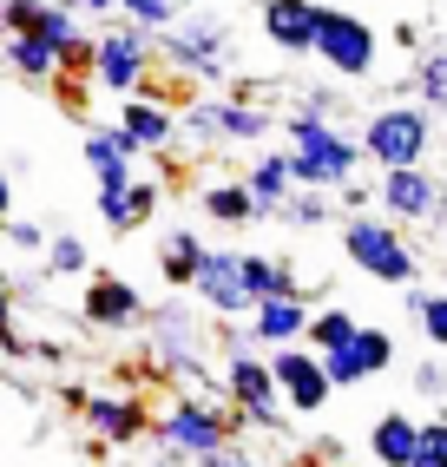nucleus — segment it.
Returning <instances> with one entry per match:
<instances>
[{
    "label": "nucleus",
    "mask_w": 447,
    "mask_h": 467,
    "mask_svg": "<svg viewBox=\"0 0 447 467\" xmlns=\"http://www.w3.org/2000/svg\"><path fill=\"white\" fill-rule=\"evenodd\" d=\"M283 139H290V159H296V184H309V192H348V184H356L362 139H348L342 126L283 112Z\"/></svg>",
    "instance_id": "obj_1"
},
{
    "label": "nucleus",
    "mask_w": 447,
    "mask_h": 467,
    "mask_svg": "<svg viewBox=\"0 0 447 467\" xmlns=\"http://www.w3.org/2000/svg\"><path fill=\"white\" fill-rule=\"evenodd\" d=\"M178 132L211 151V145H257L276 132V112L264 99H244V92H198L184 112H178Z\"/></svg>",
    "instance_id": "obj_2"
},
{
    "label": "nucleus",
    "mask_w": 447,
    "mask_h": 467,
    "mask_svg": "<svg viewBox=\"0 0 447 467\" xmlns=\"http://www.w3.org/2000/svg\"><path fill=\"white\" fill-rule=\"evenodd\" d=\"M237 409H224L211 395H178L165 415H158V441L172 461H211L224 448H237Z\"/></svg>",
    "instance_id": "obj_3"
},
{
    "label": "nucleus",
    "mask_w": 447,
    "mask_h": 467,
    "mask_svg": "<svg viewBox=\"0 0 447 467\" xmlns=\"http://www.w3.org/2000/svg\"><path fill=\"white\" fill-rule=\"evenodd\" d=\"M342 251H348V264H356L362 276H375V284L414 290V276H421V257H414V244H408L381 211L342 217Z\"/></svg>",
    "instance_id": "obj_4"
},
{
    "label": "nucleus",
    "mask_w": 447,
    "mask_h": 467,
    "mask_svg": "<svg viewBox=\"0 0 447 467\" xmlns=\"http://www.w3.org/2000/svg\"><path fill=\"white\" fill-rule=\"evenodd\" d=\"M434 145V119L421 106H381L362 126V159L375 171H421Z\"/></svg>",
    "instance_id": "obj_5"
},
{
    "label": "nucleus",
    "mask_w": 447,
    "mask_h": 467,
    "mask_svg": "<svg viewBox=\"0 0 447 467\" xmlns=\"http://www.w3.org/2000/svg\"><path fill=\"white\" fill-rule=\"evenodd\" d=\"M158 59H165L172 73H184V79H224L231 59H237V47H231V26L224 20L184 14L172 34H158Z\"/></svg>",
    "instance_id": "obj_6"
},
{
    "label": "nucleus",
    "mask_w": 447,
    "mask_h": 467,
    "mask_svg": "<svg viewBox=\"0 0 447 467\" xmlns=\"http://www.w3.org/2000/svg\"><path fill=\"white\" fill-rule=\"evenodd\" d=\"M151 59H158L151 34H139V26H112V34L92 40V86L119 92V106H125V99H139V92H151Z\"/></svg>",
    "instance_id": "obj_7"
},
{
    "label": "nucleus",
    "mask_w": 447,
    "mask_h": 467,
    "mask_svg": "<svg viewBox=\"0 0 447 467\" xmlns=\"http://www.w3.org/2000/svg\"><path fill=\"white\" fill-rule=\"evenodd\" d=\"M316 59H323L336 79H369L375 59H381V40H375L369 20L342 14V7H323V26H316Z\"/></svg>",
    "instance_id": "obj_8"
},
{
    "label": "nucleus",
    "mask_w": 447,
    "mask_h": 467,
    "mask_svg": "<svg viewBox=\"0 0 447 467\" xmlns=\"http://www.w3.org/2000/svg\"><path fill=\"white\" fill-rule=\"evenodd\" d=\"M224 395H231V409L244 421H257V428L283 421V395H276V376H270V356H257V349L224 356Z\"/></svg>",
    "instance_id": "obj_9"
},
{
    "label": "nucleus",
    "mask_w": 447,
    "mask_h": 467,
    "mask_svg": "<svg viewBox=\"0 0 447 467\" xmlns=\"http://www.w3.org/2000/svg\"><path fill=\"white\" fill-rule=\"evenodd\" d=\"M375 204L389 224H447V184L421 165V171H381Z\"/></svg>",
    "instance_id": "obj_10"
},
{
    "label": "nucleus",
    "mask_w": 447,
    "mask_h": 467,
    "mask_svg": "<svg viewBox=\"0 0 447 467\" xmlns=\"http://www.w3.org/2000/svg\"><path fill=\"white\" fill-rule=\"evenodd\" d=\"M151 356L158 368H172V376H204V329H198V309L191 303H158L151 317Z\"/></svg>",
    "instance_id": "obj_11"
},
{
    "label": "nucleus",
    "mask_w": 447,
    "mask_h": 467,
    "mask_svg": "<svg viewBox=\"0 0 447 467\" xmlns=\"http://www.w3.org/2000/svg\"><path fill=\"white\" fill-rule=\"evenodd\" d=\"M270 376H276V395H283V409L290 415H323L329 409V368L323 356L309 349V342H296V349H276L270 356Z\"/></svg>",
    "instance_id": "obj_12"
},
{
    "label": "nucleus",
    "mask_w": 447,
    "mask_h": 467,
    "mask_svg": "<svg viewBox=\"0 0 447 467\" xmlns=\"http://www.w3.org/2000/svg\"><path fill=\"white\" fill-rule=\"evenodd\" d=\"M191 296H198V309H211L217 323H250L257 317V303H250L244 290V251H211L198 284H191Z\"/></svg>",
    "instance_id": "obj_13"
},
{
    "label": "nucleus",
    "mask_w": 447,
    "mask_h": 467,
    "mask_svg": "<svg viewBox=\"0 0 447 467\" xmlns=\"http://www.w3.org/2000/svg\"><path fill=\"white\" fill-rule=\"evenodd\" d=\"M79 415H86V434H92L99 448H132L139 434L151 428V415H145L139 395H86Z\"/></svg>",
    "instance_id": "obj_14"
},
{
    "label": "nucleus",
    "mask_w": 447,
    "mask_h": 467,
    "mask_svg": "<svg viewBox=\"0 0 447 467\" xmlns=\"http://www.w3.org/2000/svg\"><path fill=\"white\" fill-rule=\"evenodd\" d=\"M79 317H86L92 329H106V336H125V329H139L151 309H145V296L125 284V276H92V284H86V303H79Z\"/></svg>",
    "instance_id": "obj_15"
},
{
    "label": "nucleus",
    "mask_w": 447,
    "mask_h": 467,
    "mask_svg": "<svg viewBox=\"0 0 447 467\" xmlns=\"http://www.w3.org/2000/svg\"><path fill=\"white\" fill-rule=\"evenodd\" d=\"M389 362H395V336H389V329H369V323H362V336H356V342H342V349H329V356H323L329 389H362V382H369V376H381Z\"/></svg>",
    "instance_id": "obj_16"
},
{
    "label": "nucleus",
    "mask_w": 447,
    "mask_h": 467,
    "mask_svg": "<svg viewBox=\"0 0 447 467\" xmlns=\"http://www.w3.org/2000/svg\"><path fill=\"white\" fill-rule=\"evenodd\" d=\"M244 192L257 198V224L264 217H283V204L296 198V159L290 151H257L250 171H244Z\"/></svg>",
    "instance_id": "obj_17"
},
{
    "label": "nucleus",
    "mask_w": 447,
    "mask_h": 467,
    "mask_svg": "<svg viewBox=\"0 0 447 467\" xmlns=\"http://www.w3.org/2000/svg\"><path fill=\"white\" fill-rule=\"evenodd\" d=\"M316 26H323L316 0H264V40L276 53H316Z\"/></svg>",
    "instance_id": "obj_18"
},
{
    "label": "nucleus",
    "mask_w": 447,
    "mask_h": 467,
    "mask_svg": "<svg viewBox=\"0 0 447 467\" xmlns=\"http://www.w3.org/2000/svg\"><path fill=\"white\" fill-rule=\"evenodd\" d=\"M309 323L316 309L303 296H276V303H257V317H250V336H257V349H296V342H309Z\"/></svg>",
    "instance_id": "obj_19"
},
{
    "label": "nucleus",
    "mask_w": 447,
    "mask_h": 467,
    "mask_svg": "<svg viewBox=\"0 0 447 467\" xmlns=\"http://www.w3.org/2000/svg\"><path fill=\"white\" fill-rule=\"evenodd\" d=\"M119 132L132 139V151H158L178 139V106H165L158 92H139V99L119 106Z\"/></svg>",
    "instance_id": "obj_20"
},
{
    "label": "nucleus",
    "mask_w": 447,
    "mask_h": 467,
    "mask_svg": "<svg viewBox=\"0 0 447 467\" xmlns=\"http://www.w3.org/2000/svg\"><path fill=\"white\" fill-rule=\"evenodd\" d=\"M132 139H125L119 126H99V132H86V165H92V178H99V192H132Z\"/></svg>",
    "instance_id": "obj_21"
},
{
    "label": "nucleus",
    "mask_w": 447,
    "mask_h": 467,
    "mask_svg": "<svg viewBox=\"0 0 447 467\" xmlns=\"http://www.w3.org/2000/svg\"><path fill=\"white\" fill-rule=\"evenodd\" d=\"M369 454H375V467H414V461H421V421L389 409L369 428Z\"/></svg>",
    "instance_id": "obj_22"
},
{
    "label": "nucleus",
    "mask_w": 447,
    "mask_h": 467,
    "mask_svg": "<svg viewBox=\"0 0 447 467\" xmlns=\"http://www.w3.org/2000/svg\"><path fill=\"white\" fill-rule=\"evenodd\" d=\"M204 257H211V244H204L198 231H165V237H158V270H165L172 290H191V284H198Z\"/></svg>",
    "instance_id": "obj_23"
},
{
    "label": "nucleus",
    "mask_w": 447,
    "mask_h": 467,
    "mask_svg": "<svg viewBox=\"0 0 447 467\" xmlns=\"http://www.w3.org/2000/svg\"><path fill=\"white\" fill-rule=\"evenodd\" d=\"M151 211H158V184H151V178H139L132 192H99V224L119 231V237H125V231H139Z\"/></svg>",
    "instance_id": "obj_24"
},
{
    "label": "nucleus",
    "mask_w": 447,
    "mask_h": 467,
    "mask_svg": "<svg viewBox=\"0 0 447 467\" xmlns=\"http://www.w3.org/2000/svg\"><path fill=\"white\" fill-rule=\"evenodd\" d=\"M244 290H250V303H276V296H296V276L270 251H244Z\"/></svg>",
    "instance_id": "obj_25"
},
{
    "label": "nucleus",
    "mask_w": 447,
    "mask_h": 467,
    "mask_svg": "<svg viewBox=\"0 0 447 467\" xmlns=\"http://www.w3.org/2000/svg\"><path fill=\"white\" fill-rule=\"evenodd\" d=\"M0 59H7L20 79H67V67L53 59V47L40 34H7V40H0Z\"/></svg>",
    "instance_id": "obj_26"
},
{
    "label": "nucleus",
    "mask_w": 447,
    "mask_h": 467,
    "mask_svg": "<svg viewBox=\"0 0 447 467\" xmlns=\"http://www.w3.org/2000/svg\"><path fill=\"white\" fill-rule=\"evenodd\" d=\"M198 204H204L211 224H231V231H237V224H257V198H250L244 184H204Z\"/></svg>",
    "instance_id": "obj_27"
},
{
    "label": "nucleus",
    "mask_w": 447,
    "mask_h": 467,
    "mask_svg": "<svg viewBox=\"0 0 447 467\" xmlns=\"http://www.w3.org/2000/svg\"><path fill=\"white\" fill-rule=\"evenodd\" d=\"M356 336H362L356 309H348V303H329V309H316V323H309V349L329 356V349H342V342H356Z\"/></svg>",
    "instance_id": "obj_28"
},
{
    "label": "nucleus",
    "mask_w": 447,
    "mask_h": 467,
    "mask_svg": "<svg viewBox=\"0 0 447 467\" xmlns=\"http://www.w3.org/2000/svg\"><path fill=\"white\" fill-rule=\"evenodd\" d=\"M414 99H421V112H447V47L414 59Z\"/></svg>",
    "instance_id": "obj_29"
},
{
    "label": "nucleus",
    "mask_w": 447,
    "mask_h": 467,
    "mask_svg": "<svg viewBox=\"0 0 447 467\" xmlns=\"http://www.w3.org/2000/svg\"><path fill=\"white\" fill-rule=\"evenodd\" d=\"M408 317L434 349H447V290H408Z\"/></svg>",
    "instance_id": "obj_30"
},
{
    "label": "nucleus",
    "mask_w": 447,
    "mask_h": 467,
    "mask_svg": "<svg viewBox=\"0 0 447 467\" xmlns=\"http://www.w3.org/2000/svg\"><path fill=\"white\" fill-rule=\"evenodd\" d=\"M40 264H47V276H86V270H92V251H86V237H73V231H53Z\"/></svg>",
    "instance_id": "obj_31"
},
{
    "label": "nucleus",
    "mask_w": 447,
    "mask_h": 467,
    "mask_svg": "<svg viewBox=\"0 0 447 467\" xmlns=\"http://www.w3.org/2000/svg\"><path fill=\"white\" fill-rule=\"evenodd\" d=\"M119 14H125V26H139V34H172V26L184 20L178 7H172V0H119Z\"/></svg>",
    "instance_id": "obj_32"
},
{
    "label": "nucleus",
    "mask_w": 447,
    "mask_h": 467,
    "mask_svg": "<svg viewBox=\"0 0 447 467\" xmlns=\"http://www.w3.org/2000/svg\"><path fill=\"white\" fill-rule=\"evenodd\" d=\"M329 192H296L290 204H283V224H290V231H316V224H329Z\"/></svg>",
    "instance_id": "obj_33"
},
{
    "label": "nucleus",
    "mask_w": 447,
    "mask_h": 467,
    "mask_svg": "<svg viewBox=\"0 0 447 467\" xmlns=\"http://www.w3.org/2000/svg\"><path fill=\"white\" fill-rule=\"evenodd\" d=\"M296 112H303V119H323V126H342V92H336V86H303Z\"/></svg>",
    "instance_id": "obj_34"
},
{
    "label": "nucleus",
    "mask_w": 447,
    "mask_h": 467,
    "mask_svg": "<svg viewBox=\"0 0 447 467\" xmlns=\"http://www.w3.org/2000/svg\"><path fill=\"white\" fill-rule=\"evenodd\" d=\"M414 467H447V421H421V461Z\"/></svg>",
    "instance_id": "obj_35"
},
{
    "label": "nucleus",
    "mask_w": 447,
    "mask_h": 467,
    "mask_svg": "<svg viewBox=\"0 0 447 467\" xmlns=\"http://www.w3.org/2000/svg\"><path fill=\"white\" fill-rule=\"evenodd\" d=\"M7 237H14V251H40V257H47V237H53V231H40L34 217H14Z\"/></svg>",
    "instance_id": "obj_36"
},
{
    "label": "nucleus",
    "mask_w": 447,
    "mask_h": 467,
    "mask_svg": "<svg viewBox=\"0 0 447 467\" xmlns=\"http://www.w3.org/2000/svg\"><path fill=\"white\" fill-rule=\"evenodd\" d=\"M414 395H428V401L447 395V368L441 362H414Z\"/></svg>",
    "instance_id": "obj_37"
},
{
    "label": "nucleus",
    "mask_w": 447,
    "mask_h": 467,
    "mask_svg": "<svg viewBox=\"0 0 447 467\" xmlns=\"http://www.w3.org/2000/svg\"><path fill=\"white\" fill-rule=\"evenodd\" d=\"M198 467H270L257 448H224V454H211V461H198Z\"/></svg>",
    "instance_id": "obj_38"
},
{
    "label": "nucleus",
    "mask_w": 447,
    "mask_h": 467,
    "mask_svg": "<svg viewBox=\"0 0 447 467\" xmlns=\"http://www.w3.org/2000/svg\"><path fill=\"white\" fill-rule=\"evenodd\" d=\"M7 290H14V303H40V276H14Z\"/></svg>",
    "instance_id": "obj_39"
},
{
    "label": "nucleus",
    "mask_w": 447,
    "mask_h": 467,
    "mask_svg": "<svg viewBox=\"0 0 447 467\" xmlns=\"http://www.w3.org/2000/svg\"><path fill=\"white\" fill-rule=\"evenodd\" d=\"M0 224H14V178H7V165H0Z\"/></svg>",
    "instance_id": "obj_40"
},
{
    "label": "nucleus",
    "mask_w": 447,
    "mask_h": 467,
    "mask_svg": "<svg viewBox=\"0 0 447 467\" xmlns=\"http://www.w3.org/2000/svg\"><path fill=\"white\" fill-rule=\"evenodd\" d=\"M0 356H26V336H20V323H14V329H0Z\"/></svg>",
    "instance_id": "obj_41"
},
{
    "label": "nucleus",
    "mask_w": 447,
    "mask_h": 467,
    "mask_svg": "<svg viewBox=\"0 0 447 467\" xmlns=\"http://www.w3.org/2000/svg\"><path fill=\"white\" fill-rule=\"evenodd\" d=\"M0 329H14V290H7V276H0Z\"/></svg>",
    "instance_id": "obj_42"
},
{
    "label": "nucleus",
    "mask_w": 447,
    "mask_h": 467,
    "mask_svg": "<svg viewBox=\"0 0 447 467\" xmlns=\"http://www.w3.org/2000/svg\"><path fill=\"white\" fill-rule=\"evenodd\" d=\"M86 14H119V0H86Z\"/></svg>",
    "instance_id": "obj_43"
},
{
    "label": "nucleus",
    "mask_w": 447,
    "mask_h": 467,
    "mask_svg": "<svg viewBox=\"0 0 447 467\" xmlns=\"http://www.w3.org/2000/svg\"><path fill=\"white\" fill-rule=\"evenodd\" d=\"M53 7H67V14H86V0H53Z\"/></svg>",
    "instance_id": "obj_44"
},
{
    "label": "nucleus",
    "mask_w": 447,
    "mask_h": 467,
    "mask_svg": "<svg viewBox=\"0 0 447 467\" xmlns=\"http://www.w3.org/2000/svg\"><path fill=\"white\" fill-rule=\"evenodd\" d=\"M172 7H178V14H184V7H204V0H172Z\"/></svg>",
    "instance_id": "obj_45"
},
{
    "label": "nucleus",
    "mask_w": 447,
    "mask_h": 467,
    "mask_svg": "<svg viewBox=\"0 0 447 467\" xmlns=\"http://www.w3.org/2000/svg\"><path fill=\"white\" fill-rule=\"evenodd\" d=\"M441 244H447V224H441Z\"/></svg>",
    "instance_id": "obj_46"
}]
</instances>
